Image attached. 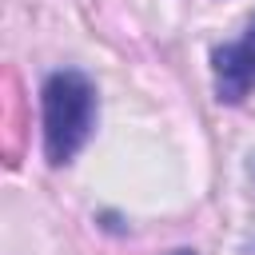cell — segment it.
<instances>
[{
  "label": "cell",
  "mask_w": 255,
  "mask_h": 255,
  "mask_svg": "<svg viewBox=\"0 0 255 255\" xmlns=\"http://www.w3.org/2000/svg\"><path fill=\"white\" fill-rule=\"evenodd\" d=\"M44 155L52 167L68 163L96 128V88L84 72H52L44 92Z\"/></svg>",
  "instance_id": "cell-1"
},
{
  "label": "cell",
  "mask_w": 255,
  "mask_h": 255,
  "mask_svg": "<svg viewBox=\"0 0 255 255\" xmlns=\"http://www.w3.org/2000/svg\"><path fill=\"white\" fill-rule=\"evenodd\" d=\"M175 255H195V251H175Z\"/></svg>",
  "instance_id": "cell-3"
},
{
  "label": "cell",
  "mask_w": 255,
  "mask_h": 255,
  "mask_svg": "<svg viewBox=\"0 0 255 255\" xmlns=\"http://www.w3.org/2000/svg\"><path fill=\"white\" fill-rule=\"evenodd\" d=\"M255 88V20L247 24V36L215 52V96L219 104H239Z\"/></svg>",
  "instance_id": "cell-2"
}]
</instances>
